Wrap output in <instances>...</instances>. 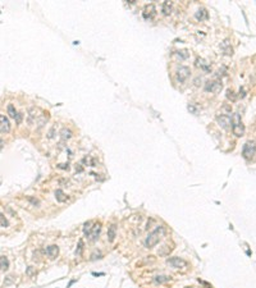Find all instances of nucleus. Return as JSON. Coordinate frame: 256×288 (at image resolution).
I'll return each mask as SVG.
<instances>
[{"instance_id": "obj_1", "label": "nucleus", "mask_w": 256, "mask_h": 288, "mask_svg": "<svg viewBox=\"0 0 256 288\" xmlns=\"http://www.w3.org/2000/svg\"><path fill=\"white\" fill-rule=\"evenodd\" d=\"M164 232H165L164 227H158L155 230L149 233V236H147L146 240H145V246L147 249H153L154 246H156L159 243L160 238L163 237V235H164Z\"/></svg>"}, {"instance_id": "obj_2", "label": "nucleus", "mask_w": 256, "mask_h": 288, "mask_svg": "<svg viewBox=\"0 0 256 288\" xmlns=\"http://www.w3.org/2000/svg\"><path fill=\"white\" fill-rule=\"evenodd\" d=\"M232 131L237 137L243 136L245 133V126L241 120V115L238 113H234L232 117Z\"/></svg>"}, {"instance_id": "obj_3", "label": "nucleus", "mask_w": 256, "mask_h": 288, "mask_svg": "<svg viewBox=\"0 0 256 288\" xmlns=\"http://www.w3.org/2000/svg\"><path fill=\"white\" fill-rule=\"evenodd\" d=\"M256 153V145L253 141H248L243 145V149H242V155H243L245 159H251Z\"/></svg>"}, {"instance_id": "obj_4", "label": "nucleus", "mask_w": 256, "mask_h": 288, "mask_svg": "<svg viewBox=\"0 0 256 288\" xmlns=\"http://www.w3.org/2000/svg\"><path fill=\"white\" fill-rule=\"evenodd\" d=\"M167 263L173 266V268H176V269H186L188 266L187 261L186 260H183L182 257H170L167 260Z\"/></svg>"}, {"instance_id": "obj_5", "label": "nucleus", "mask_w": 256, "mask_h": 288, "mask_svg": "<svg viewBox=\"0 0 256 288\" xmlns=\"http://www.w3.org/2000/svg\"><path fill=\"white\" fill-rule=\"evenodd\" d=\"M222 83L218 81H208L206 83H205V91L208 92H219L222 90Z\"/></svg>"}, {"instance_id": "obj_6", "label": "nucleus", "mask_w": 256, "mask_h": 288, "mask_svg": "<svg viewBox=\"0 0 256 288\" xmlns=\"http://www.w3.org/2000/svg\"><path fill=\"white\" fill-rule=\"evenodd\" d=\"M190 68L188 67H179L177 71V79L179 82H184L188 77H190Z\"/></svg>"}, {"instance_id": "obj_7", "label": "nucleus", "mask_w": 256, "mask_h": 288, "mask_svg": "<svg viewBox=\"0 0 256 288\" xmlns=\"http://www.w3.org/2000/svg\"><path fill=\"white\" fill-rule=\"evenodd\" d=\"M0 131H2L3 134H4V133H8V132L10 131L9 120H8V118H7L4 114L0 115Z\"/></svg>"}, {"instance_id": "obj_8", "label": "nucleus", "mask_w": 256, "mask_h": 288, "mask_svg": "<svg viewBox=\"0 0 256 288\" xmlns=\"http://www.w3.org/2000/svg\"><path fill=\"white\" fill-rule=\"evenodd\" d=\"M217 122L219 123V126L222 128H224V129H227L228 126L232 124V119L228 117V115H218L217 117Z\"/></svg>"}, {"instance_id": "obj_9", "label": "nucleus", "mask_w": 256, "mask_h": 288, "mask_svg": "<svg viewBox=\"0 0 256 288\" xmlns=\"http://www.w3.org/2000/svg\"><path fill=\"white\" fill-rule=\"evenodd\" d=\"M7 109H8V113H9V115H10L13 119H16V120H17V123H21V120H22V115H21V114H19V113L16 110V108L13 106L12 104H9Z\"/></svg>"}, {"instance_id": "obj_10", "label": "nucleus", "mask_w": 256, "mask_h": 288, "mask_svg": "<svg viewBox=\"0 0 256 288\" xmlns=\"http://www.w3.org/2000/svg\"><path fill=\"white\" fill-rule=\"evenodd\" d=\"M58 254H59V247H58V246H55V245H51V246H49V247L46 249V255L50 259H55L58 256Z\"/></svg>"}, {"instance_id": "obj_11", "label": "nucleus", "mask_w": 256, "mask_h": 288, "mask_svg": "<svg viewBox=\"0 0 256 288\" xmlns=\"http://www.w3.org/2000/svg\"><path fill=\"white\" fill-rule=\"evenodd\" d=\"M117 237V228L115 225H110L109 229H108V240H109V242H113Z\"/></svg>"}, {"instance_id": "obj_12", "label": "nucleus", "mask_w": 256, "mask_h": 288, "mask_svg": "<svg viewBox=\"0 0 256 288\" xmlns=\"http://www.w3.org/2000/svg\"><path fill=\"white\" fill-rule=\"evenodd\" d=\"M100 229H101V225L100 224H95L93 225V228H92V233H91V241H95L96 238H98V236H99V233H100Z\"/></svg>"}, {"instance_id": "obj_13", "label": "nucleus", "mask_w": 256, "mask_h": 288, "mask_svg": "<svg viewBox=\"0 0 256 288\" xmlns=\"http://www.w3.org/2000/svg\"><path fill=\"white\" fill-rule=\"evenodd\" d=\"M0 265H2V271H5V270H8V268H9L8 259H7L4 255H2V256H0Z\"/></svg>"}, {"instance_id": "obj_14", "label": "nucleus", "mask_w": 256, "mask_h": 288, "mask_svg": "<svg viewBox=\"0 0 256 288\" xmlns=\"http://www.w3.org/2000/svg\"><path fill=\"white\" fill-rule=\"evenodd\" d=\"M196 18L198 21H203L204 18H208V12L205 9H198L197 13H196Z\"/></svg>"}, {"instance_id": "obj_15", "label": "nucleus", "mask_w": 256, "mask_h": 288, "mask_svg": "<svg viewBox=\"0 0 256 288\" xmlns=\"http://www.w3.org/2000/svg\"><path fill=\"white\" fill-rule=\"evenodd\" d=\"M156 283H165V282H169L170 280V277L169 275H158V277H155V279H154Z\"/></svg>"}, {"instance_id": "obj_16", "label": "nucleus", "mask_w": 256, "mask_h": 288, "mask_svg": "<svg viewBox=\"0 0 256 288\" xmlns=\"http://www.w3.org/2000/svg\"><path fill=\"white\" fill-rule=\"evenodd\" d=\"M60 134H62V139H63V140H68V139H71V137H72V132H71L69 129H67V128L62 129Z\"/></svg>"}, {"instance_id": "obj_17", "label": "nucleus", "mask_w": 256, "mask_h": 288, "mask_svg": "<svg viewBox=\"0 0 256 288\" xmlns=\"http://www.w3.org/2000/svg\"><path fill=\"white\" fill-rule=\"evenodd\" d=\"M187 109H188V112H191V113H192V114H195V115H198V113H200L198 108H197L195 104H188Z\"/></svg>"}, {"instance_id": "obj_18", "label": "nucleus", "mask_w": 256, "mask_h": 288, "mask_svg": "<svg viewBox=\"0 0 256 288\" xmlns=\"http://www.w3.org/2000/svg\"><path fill=\"white\" fill-rule=\"evenodd\" d=\"M91 225H92V222H87V223H85V225H83V232H85L86 236H90V232H91V229L93 228V227H91Z\"/></svg>"}, {"instance_id": "obj_19", "label": "nucleus", "mask_w": 256, "mask_h": 288, "mask_svg": "<svg viewBox=\"0 0 256 288\" xmlns=\"http://www.w3.org/2000/svg\"><path fill=\"white\" fill-rule=\"evenodd\" d=\"M170 9H172V4H170L169 2H165V3L163 4V13H164V14H169V13H170Z\"/></svg>"}, {"instance_id": "obj_20", "label": "nucleus", "mask_w": 256, "mask_h": 288, "mask_svg": "<svg viewBox=\"0 0 256 288\" xmlns=\"http://www.w3.org/2000/svg\"><path fill=\"white\" fill-rule=\"evenodd\" d=\"M55 197H57V200H58V201H60V202H63V201L65 200V197H64V192H63L62 189H58V191L55 192Z\"/></svg>"}, {"instance_id": "obj_21", "label": "nucleus", "mask_w": 256, "mask_h": 288, "mask_svg": "<svg viewBox=\"0 0 256 288\" xmlns=\"http://www.w3.org/2000/svg\"><path fill=\"white\" fill-rule=\"evenodd\" d=\"M196 65H197V67H201V68H204L205 71H208V67L205 65V62H204L203 59H197V60H196Z\"/></svg>"}, {"instance_id": "obj_22", "label": "nucleus", "mask_w": 256, "mask_h": 288, "mask_svg": "<svg viewBox=\"0 0 256 288\" xmlns=\"http://www.w3.org/2000/svg\"><path fill=\"white\" fill-rule=\"evenodd\" d=\"M0 220H2V228H7V227H8V220L5 219V215H4V214L0 215Z\"/></svg>"}, {"instance_id": "obj_23", "label": "nucleus", "mask_w": 256, "mask_h": 288, "mask_svg": "<svg viewBox=\"0 0 256 288\" xmlns=\"http://www.w3.org/2000/svg\"><path fill=\"white\" fill-rule=\"evenodd\" d=\"M82 249H83V242L79 241V242H78V249L76 250V255H81V252H82Z\"/></svg>"}, {"instance_id": "obj_24", "label": "nucleus", "mask_w": 256, "mask_h": 288, "mask_svg": "<svg viewBox=\"0 0 256 288\" xmlns=\"http://www.w3.org/2000/svg\"><path fill=\"white\" fill-rule=\"evenodd\" d=\"M184 288H192V287H184Z\"/></svg>"}]
</instances>
